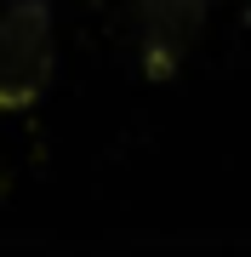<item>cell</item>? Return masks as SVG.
<instances>
[{"mask_svg":"<svg viewBox=\"0 0 251 257\" xmlns=\"http://www.w3.org/2000/svg\"><path fill=\"white\" fill-rule=\"evenodd\" d=\"M52 80V6L6 0L0 6V109H29Z\"/></svg>","mask_w":251,"mask_h":257,"instance_id":"1","label":"cell"},{"mask_svg":"<svg viewBox=\"0 0 251 257\" xmlns=\"http://www.w3.org/2000/svg\"><path fill=\"white\" fill-rule=\"evenodd\" d=\"M137 12V52L149 80H166V74L188 57L200 23H205V0H131Z\"/></svg>","mask_w":251,"mask_h":257,"instance_id":"2","label":"cell"}]
</instances>
